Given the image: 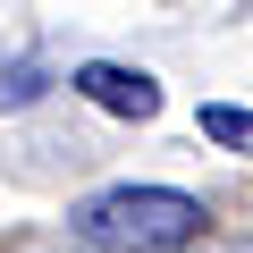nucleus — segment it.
<instances>
[{
  "label": "nucleus",
  "instance_id": "f257e3e1",
  "mask_svg": "<svg viewBox=\"0 0 253 253\" xmlns=\"http://www.w3.org/2000/svg\"><path fill=\"white\" fill-rule=\"evenodd\" d=\"M76 236L101 253H177L203 236V203L177 186H110L76 211Z\"/></svg>",
  "mask_w": 253,
  "mask_h": 253
},
{
  "label": "nucleus",
  "instance_id": "f03ea898",
  "mask_svg": "<svg viewBox=\"0 0 253 253\" xmlns=\"http://www.w3.org/2000/svg\"><path fill=\"white\" fill-rule=\"evenodd\" d=\"M68 84H76L93 110H110V118H152V110H161V84H152L144 68H118V59H84Z\"/></svg>",
  "mask_w": 253,
  "mask_h": 253
},
{
  "label": "nucleus",
  "instance_id": "7ed1b4c3",
  "mask_svg": "<svg viewBox=\"0 0 253 253\" xmlns=\"http://www.w3.org/2000/svg\"><path fill=\"white\" fill-rule=\"evenodd\" d=\"M194 126H203L219 152H245V161H253V110H236V101H203Z\"/></svg>",
  "mask_w": 253,
  "mask_h": 253
},
{
  "label": "nucleus",
  "instance_id": "20e7f679",
  "mask_svg": "<svg viewBox=\"0 0 253 253\" xmlns=\"http://www.w3.org/2000/svg\"><path fill=\"white\" fill-rule=\"evenodd\" d=\"M34 93H42V68H34V59H26V68H0V110H26Z\"/></svg>",
  "mask_w": 253,
  "mask_h": 253
}]
</instances>
